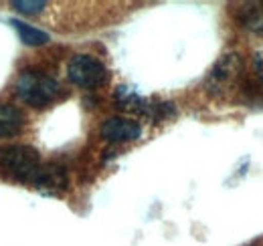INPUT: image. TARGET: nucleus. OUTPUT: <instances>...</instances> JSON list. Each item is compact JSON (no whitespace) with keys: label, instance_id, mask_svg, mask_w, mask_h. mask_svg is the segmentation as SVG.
I'll use <instances>...</instances> for the list:
<instances>
[{"label":"nucleus","instance_id":"obj_11","mask_svg":"<svg viewBox=\"0 0 263 246\" xmlns=\"http://www.w3.org/2000/svg\"><path fill=\"white\" fill-rule=\"evenodd\" d=\"M10 6H14L23 14H36L47 6V2L45 0H12Z\"/></svg>","mask_w":263,"mask_h":246},{"label":"nucleus","instance_id":"obj_12","mask_svg":"<svg viewBox=\"0 0 263 246\" xmlns=\"http://www.w3.org/2000/svg\"><path fill=\"white\" fill-rule=\"evenodd\" d=\"M253 75L257 77L259 83H263V51L253 57Z\"/></svg>","mask_w":263,"mask_h":246},{"label":"nucleus","instance_id":"obj_5","mask_svg":"<svg viewBox=\"0 0 263 246\" xmlns=\"http://www.w3.org/2000/svg\"><path fill=\"white\" fill-rule=\"evenodd\" d=\"M101 137L111 141V144H126V141H134L140 137L142 127L140 123L134 119H126V117H109L105 119L101 129H99Z\"/></svg>","mask_w":263,"mask_h":246},{"label":"nucleus","instance_id":"obj_4","mask_svg":"<svg viewBox=\"0 0 263 246\" xmlns=\"http://www.w3.org/2000/svg\"><path fill=\"white\" fill-rule=\"evenodd\" d=\"M67 77L73 85L83 89H93L105 83L107 71L96 57L89 55H75L67 65Z\"/></svg>","mask_w":263,"mask_h":246},{"label":"nucleus","instance_id":"obj_1","mask_svg":"<svg viewBox=\"0 0 263 246\" xmlns=\"http://www.w3.org/2000/svg\"><path fill=\"white\" fill-rule=\"evenodd\" d=\"M14 89L16 95L31 107H47L61 95L59 83L53 77H47L39 71L21 73V77L14 83Z\"/></svg>","mask_w":263,"mask_h":246},{"label":"nucleus","instance_id":"obj_9","mask_svg":"<svg viewBox=\"0 0 263 246\" xmlns=\"http://www.w3.org/2000/svg\"><path fill=\"white\" fill-rule=\"evenodd\" d=\"M23 113L14 105L0 103V137H14L23 129Z\"/></svg>","mask_w":263,"mask_h":246},{"label":"nucleus","instance_id":"obj_7","mask_svg":"<svg viewBox=\"0 0 263 246\" xmlns=\"http://www.w3.org/2000/svg\"><path fill=\"white\" fill-rule=\"evenodd\" d=\"M116 105L122 111L138 113V115H148V109H150V103L146 99H142L136 91H132L130 87L116 89Z\"/></svg>","mask_w":263,"mask_h":246},{"label":"nucleus","instance_id":"obj_10","mask_svg":"<svg viewBox=\"0 0 263 246\" xmlns=\"http://www.w3.org/2000/svg\"><path fill=\"white\" fill-rule=\"evenodd\" d=\"M10 25L14 27V31L18 32L21 40L25 45H29V47H39V45H47L49 43V34L45 31H41V29H34L31 25H27L23 20H16V18H12Z\"/></svg>","mask_w":263,"mask_h":246},{"label":"nucleus","instance_id":"obj_3","mask_svg":"<svg viewBox=\"0 0 263 246\" xmlns=\"http://www.w3.org/2000/svg\"><path fill=\"white\" fill-rule=\"evenodd\" d=\"M241 77H243V61L239 55L231 53L221 57L211 69L206 77V89L215 97H227L229 93L237 89V85L241 83Z\"/></svg>","mask_w":263,"mask_h":246},{"label":"nucleus","instance_id":"obj_6","mask_svg":"<svg viewBox=\"0 0 263 246\" xmlns=\"http://www.w3.org/2000/svg\"><path fill=\"white\" fill-rule=\"evenodd\" d=\"M36 190L45 192V194H61L67 190V172L61 166H41L36 178L33 180Z\"/></svg>","mask_w":263,"mask_h":246},{"label":"nucleus","instance_id":"obj_8","mask_svg":"<svg viewBox=\"0 0 263 246\" xmlns=\"http://www.w3.org/2000/svg\"><path fill=\"white\" fill-rule=\"evenodd\" d=\"M239 23L253 32L263 34V0H253V2H243L239 6Z\"/></svg>","mask_w":263,"mask_h":246},{"label":"nucleus","instance_id":"obj_2","mask_svg":"<svg viewBox=\"0 0 263 246\" xmlns=\"http://www.w3.org/2000/svg\"><path fill=\"white\" fill-rule=\"evenodd\" d=\"M0 170L16 182H33L41 170L39 152L31 146H10L0 152Z\"/></svg>","mask_w":263,"mask_h":246}]
</instances>
